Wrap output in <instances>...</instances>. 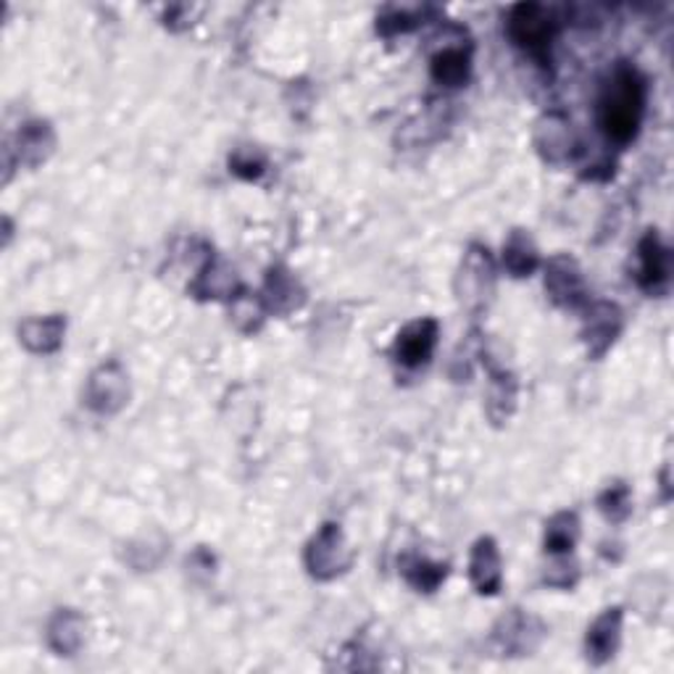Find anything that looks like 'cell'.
Listing matches in <instances>:
<instances>
[{"instance_id": "9c48e42d", "label": "cell", "mask_w": 674, "mask_h": 674, "mask_svg": "<svg viewBox=\"0 0 674 674\" xmlns=\"http://www.w3.org/2000/svg\"><path fill=\"white\" fill-rule=\"evenodd\" d=\"M540 637H543V624L535 616L514 609L509 616H503L498 622L493 632V645L503 656H530L540 645Z\"/></svg>"}, {"instance_id": "5b68a950", "label": "cell", "mask_w": 674, "mask_h": 674, "mask_svg": "<svg viewBox=\"0 0 674 674\" xmlns=\"http://www.w3.org/2000/svg\"><path fill=\"white\" fill-rule=\"evenodd\" d=\"M130 400V377H126L124 367L119 361H105L98 367L88 379V388H84V404L90 411L111 413L122 411Z\"/></svg>"}, {"instance_id": "ac0fdd59", "label": "cell", "mask_w": 674, "mask_h": 674, "mask_svg": "<svg viewBox=\"0 0 674 674\" xmlns=\"http://www.w3.org/2000/svg\"><path fill=\"white\" fill-rule=\"evenodd\" d=\"M48 641L61 656H74L84 643V620L74 609H61L48 627Z\"/></svg>"}, {"instance_id": "9a60e30c", "label": "cell", "mask_w": 674, "mask_h": 674, "mask_svg": "<svg viewBox=\"0 0 674 674\" xmlns=\"http://www.w3.org/2000/svg\"><path fill=\"white\" fill-rule=\"evenodd\" d=\"M63 333H67V319L61 314L34 316V319H24L19 325V340L32 354H53V350H59Z\"/></svg>"}, {"instance_id": "6da1fadb", "label": "cell", "mask_w": 674, "mask_h": 674, "mask_svg": "<svg viewBox=\"0 0 674 674\" xmlns=\"http://www.w3.org/2000/svg\"><path fill=\"white\" fill-rule=\"evenodd\" d=\"M649 84L632 63H616L599 95V124L614 145H630L641 132Z\"/></svg>"}, {"instance_id": "4316f807", "label": "cell", "mask_w": 674, "mask_h": 674, "mask_svg": "<svg viewBox=\"0 0 674 674\" xmlns=\"http://www.w3.org/2000/svg\"><path fill=\"white\" fill-rule=\"evenodd\" d=\"M419 27V17L411 11L400 9H388L382 17H377V32L382 38H396V34H406Z\"/></svg>"}, {"instance_id": "7c38bea8", "label": "cell", "mask_w": 674, "mask_h": 674, "mask_svg": "<svg viewBox=\"0 0 674 674\" xmlns=\"http://www.w3.org/2000/svg\"><path fill=\"white\" fill-rule=\"evenodd\" d=\"M535 145L540 156L551 164H564L572 161L574 147H578V137H574L572 122L561 114H548L538 122L535 132Z\"/></svg>"}, {"instance_id": "8fae6325", "label": "cell", "mask_w": 674, "mask_h": 674, "mask_svg": "<svg viewBox=\"0 0 674 674\" xmlns=\"http://www.w3.org/2000/svg\"><path fill=\"white\" fill-rule=\"evenodd\" d=\"M622 609L614 606L603 611L599 620L590 624L585 635V656L590 664L601 666L616 656L622 641Z\"/></svg>"}, {"instance_id": "5bb4252c", "label": "cell", "mask_w": 674, "mask_h": 674, "mask_svg": "<svg viewBox=\"0 0 674 674\" xmlns=\"http://www.w3.org/2000/svg\"><path fill=\"white\" fill-rule=\"evenodd\" d=\"M432 80L440 88H463L472 76V45H446L432 55L430 63Z\"/></svg>"}, {"instance_id": "ffe728a7", "label": "cell", "mask_w": 674, "mask_h": 674, "mask_svg": "<svg viewBox=\"0 0 674 674\" xmlns=\"http://www.w3.org/2000/svg\"><path fill=\"white\" fill-rule=\"evenodd\" d=\"M237 277L235 269H229L227 264L214 262V256L206 258V264L201 266L198 279H195V285L190 287L198 298H222V295H232L237 290ZM235 298V295H232Z\"/></svg>"}, {"instance_id": "603a6c76", "label": "cell", "mask_w": 674, "mask_h": 674, "mask_svg": "<svg viewBox=\"0 0 674 674\" xmlns=\"http://www.w3.org/2000/svg\"><path fill=\"white\" fill-rule=\"evenodd\" d=\"M580 538V519L574 511H561L545 524V551L553 553V556H561V553H572L574 545H578Z\"/></svg>"}, {"instance_id": "30bf717a", "label": "cell", "mask_w": 674, "mask_h": 674, "mask_svg": "<svg viewBox=\"0 0 674 674\" xmlns=\"http://www.w3.org/2000/svg\"><path fill=\"white\" fill-rule=\"evenodd\" d=\"M624 329V314L616 304L601 300V304L590 306L585 316V327H582V340H585L588 354L601 358L606 350L614 346L616 337Z\"/></svg>"}, {"instance_id": "2e32d148", "label": "cell", "mask_w": 674, "mask_h": 674, "mask_svg": "<svg viewBox=\"0 0 674 674\" xmlns=\"http://www.w3.org/2000/svg\"><path fill=\"white\" fill-rule=\"evenodd\" d=\"M262 300L266 312L287 314L304 304V290H300L298 279H295L290 272L283 269V266H274V269H269V274H266Z\"/></svg>"}, {"instance_id": "ba28073f", "label": "cell", "mask_w": 674, "mask_h": 674, "mask_svg": "<svg viewBox=\"0 0 674 674\" xmlns=\"http://www.w3.org/2000/svg\"><path fill=\"white\" fill-rule=\"evenodd\" d=\"M438 335H440V325L432 319V316L409 321V325L396 335V343H392V358L406 369L427 367L435 354V346H438Z\"/></svg>"}, {"instance_id": "d6986e66", "label": "cell", "mask_w": 674, "mask_h": 674, "mask_svg": "<svg viewBox=\"0 0 674 674\" xmlns=\"http://www.w3.org/2000/svg\"><path fill=\"white\" fill-rule=\"evenodd\" d=\"M517 409V379L506 369H490V392H488V417L496 425L511 419Z\"/></svg>"}, {"instance_id": "52a82bcc", "label": "cell", "mask_w": 674, "mask_h": 674, "mask_svg": "<svg viewBox=\"0 0 674 674\" xmlns=\"http://www.w3.org/2000/svg\"><path fill=\"white\" fill-rule=\"evenodd\" d=\"M545 293L559 308L578 312L588 304V285L580 264L572 256H553L545 264Z\"/></svg>"}, {"instance_id": "7402d4cb", "label": "cell", "mask_w": 674, "mask_h": 674, "mask_svg": "<svg viewBox=\"0 0 674 674\" xmlns=\"http://www.w3.org/2000/svg\"><path fill=\"white\" fill-rule=\"evenodd\" d=\"M400 574L419 593H435L448 578V564H435L425 556H404L400 559Z\"/></svg>"}, {"instance_id": "3957f363", "label": "cell", "mask_w": 674, "mask_h": 674, "mask_svg": "<svg viewBox=\"0 0 674 674\" xmlns=\"http://www.w3.org/2000/svg\"><path fill=\"white\" fill-rule=\"evenodd\" d=\"M496 285V266L490 258V251L484 245H469L463 253V262L456 274V295L459 304L467 312H482L488 306L490 295H493Z\"/></svg>"}, {"instance_id": "e0dca14e", "label": "cell", "mask_w": 674, "mask_h": 674, "mask_svg": "<svg viewBox=\"0 0 674 674\" xmlns=\"http://www.w3.org/2000/svg\"><path fill=\"white\" fill-rule=\"evenodd\" d=\"M503 266L511 277H530L540 266V253L530 232L514 229L503 243Z\"/></svg>"}, {"instance_id": "d4e9b609", "label": "cell", "mask_w": 674, "mask_h": 674, "mask_svg": "<svg viewBox=\"0 0 674 674\" xmlns=\"http://www.w3.org/2000/svg\"><path fill=\"white\" fill-rule=\"evenodd\" d=\"M264 312H266L264 300L253 298L248 293L232 298V319H235V325L241 327L243 333H256L264 321Z\"/></svg>"}, {"instance_id": "8992f818", "label": "cell", "mask_w": 674, "mask_h": 674, "mask_svg": "<svg viewBox=\"0 0 674 674\" xmlns=\"http://www.w3.org/2000/svg\"><path fill=\"white\" fill-rule=\"evenodd\" d=\"M641 290L649 295H664L670 290L672 279V251L666 248L656 229H649L643 241L637 243V274H635Z\"/></svg>"}, {"instance_id": "7a4b0ae2", "label": "cell", "mask_w": 674, "mask_h": 674, "mask_svg": "<svg viewBox=\"0 0 674 674\" xmlns=\"http://www.w3.org/2000/svg\"><path fill=\"white\" fill-rule=\"evenodd\" d=\"M506 32L514 45L532 55L540 67H551V45L559 32V21L551 11H545L540 3H519L509 11Z\"/></svg>"}, {"instance_id": "44dd1931", "label": "cell", "mask_w": 674, "mask_h": 674, "mask_svg": "<svg viewBox=\"0 0 674 674\" xmlns=\"http://www.w3.org/2000/svg\"><path fill=\"white\" fill-rule=\"evenodd\" d=\"M55 135L48 122H30L19 135V161L27 166H38L53 153Z\"/></svg>"}, {"instance_id": "277c9868", "label": "cell", "mask_w": 674, "mask_h": 674, "mask_svg": "<svg viewBox=\"0 0 674 674\" xmlns=\"http://www.w3.org/2000/svg\"><path fill=\"white\" fill-rule=\"evenodd\" d=\"M308 574L316 580H335L346 574L354 564V551L346 543L340 524L327 522L316 535L308 540L304 553Z\"/></svg>"}, {"instance_id": "4fadbf2b", "label": "cell", "mask_w": 674, "mask_h": 674, "mask_svg": "<svg viewBox=\"0 0 674 674\" xmlns=\"http://www.w3.org/2000/svg\"><path fill=\"white\" fill-rule=\"evenodd\" d=\"M469 580L480 595H496L503 585V564L493 538H480L469 556Z\"/></svg>"}, {"instance_id": "cb8c5ba5", "label": "cell", "mask_w": 674, "mask_h": 674, "mask_svg": "<svg viewBox=\"0 0 674 674\" xmlns=\"http://www.w3.org/2000/svg\"><path fill=\"white\" fill-rule=\"evenodd\" d=\"M599 509L601 514L609 519V522L622 524L624 519L632 514V493L624 482H614L611 488H606L599 498Z\"/></svg>"}, {"instance_id": "484cf974", "label": "cell", "mask_w": 674, "mask_h": 674, "mask_svg": "<svg viewBox=\"0 0 674 674\" xmlns=\"http://www.w3.org/2000/svg\"><path fill=\"white\" fill-rule=\"evenodd\" d=\"M229 172L248 182L264 177L266 156L258 151V147H248V145L237 147V151L229 156Z\"/></svg>"}]
</instances>
